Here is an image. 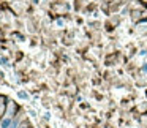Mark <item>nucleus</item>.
Listing matches in <instances>:
<instances>
[{
    "mask_svg": "<svg viewBox=\"0 0 147 128\" xmlns=\"http://www.w3.org/2000/svg\"><path fill=\"white\" fill-rule=\"evenodd\" d=\"M18 95H19V98H22V100H29V95H27V92H22V90H19V92H18Z\"/></svg>",
    "mask_w": 147,
    "mask_h": 128,
    "instance_id": "20e7f679",
    "label": "nucleus"
},
{
    "mask_svg": "<svg viewBox=\"0 0 147 128\" xmlns=\"http://www.w3.org/2000/svg\"><path fill=\"white\" fill-rule=\"evenodd\" d=\"M142 71H144V73H147V63H144V67H142Z\"/></svg>",
    "mask_w": 147,
    "mask_h": 128,
    "instance_id": "0eeeda50",
    "label": "nucleus"
},
{
    "mask_svg": "<svg viewBox=\"0 0 147 128\" xmlns=\"http://www.w3.org/2000/svg\"><path fill=\"white\" fill-rule=\"evenodd\" d=\"M0 63H2V65H8V60L5 57H0Z\"/></svg>",
    "mask_w": 147,
    "mask_h": 128,
    "instance_id": "39448f33",
    "label": "nucleus"
},
{
    "mask_svg": "<svg viewBox=\"0 0 147 128\" xmlns=\"http://www.w3.org/2000/svg\"><path fill=\"white\" fill-rule=\"evenodd\" d=\"M10 128H19V127H18V120H13V123H11Z\"/></svg>",
    "mask_w": 147,
    "mask_h": 128,
    "instance_id": "423d86ee",
    "label": "nucleus"
},
{
    "mask_svg": "<svg viewBox=\"0 0 147 128\" xmlns=\"http://www.w3.org/2000/svg\"><path fill=\"white\" fill-rule=\"evenodd\" d=\"M16 104H8V117H13V114H14V112H16Z\"/></svg>",
    "mask_w": 147,
    "mask_h": 128,
    "instance_id": "7ed1b4c3",
    "label": "nucleus"
},
{
    "mask_svg": "<svg viewBox=\"0 0 147 128\" xmlns=\"http://www.w3.org/2000/svg\"><path fill=\"white\" fill-rule=\"evenodd\" d=\"M19 128H29V127H27V125H21Z\"/></svg>",
    "mask_w": 147,
    "mask_h": 128,
    "instance_id": "6e6552de",
    "label": "nucleus"
},
{
    "mask_svg": "<svg viewBox=\"0 0 147 128\" xmlns=\"http://www.w3.org/2000/svg\"><path fill=\"white\" fill-rule=\"evenodd\" d=\"M11 123H13V117H8V115H5V117L0 120V128H10Z\"/></svg>",
    "mask_w": 147,
    "mask_h": 128,
    "instance_id": "f257e3e1",
    "label": "nucleus"
},
{
    "mask_svg": "<svg viewBox=\"0 0 147 128\" xmlns=\"http://www.w3.org/2000/svg\"><path fill=\"white\" fill-rule=\"evenodd\" d=\"M5 111H7V98L0 96V115H5Z\"/></svg>",
    "mask_w": 147,
    "mask_h": 128,
    "instance_id": "f03ea898",
    "label": "nucleus"
}]
</instances>
